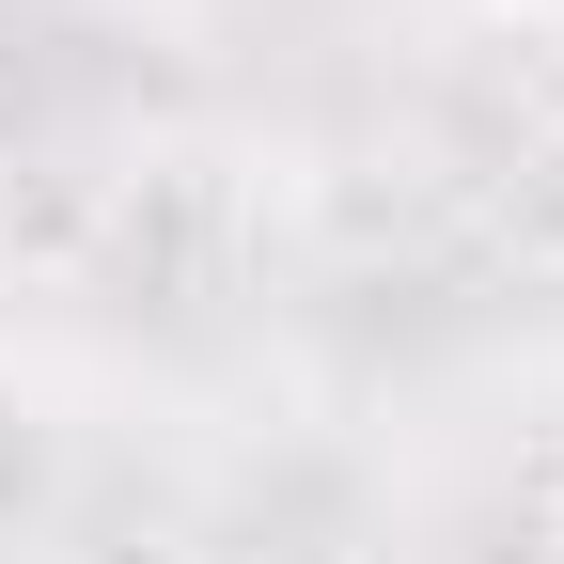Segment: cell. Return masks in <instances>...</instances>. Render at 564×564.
<instances>
[{
  "label": "cell",
  "instance_id": "1",
  "mask_svg": "<svg viewBox=\"0 0 564 564\" xmlns=\"http://www.w3.org/2000/svg\"><path fill=\"white\" fill-rule=\"evenodd\" d=\"M32 486H47V423H32L17 377H0V518H32Z\"/></svg>",
  "mask_w": 564,
  "mask_h": 564
},
{
  "label": "cell",
  "instance_id": "2",
  "mask_svg": "<svg viewBox=\"0 0 564 564\" xmlns=\"http://www.w3.org/2000/svg\"><path fill=\"white\" fill-rule=\"evenodd\" d=\"M204 564H345L329 533H236V549H204Z\"/></svg>",
  "mask_w": 564,
  "mask_h": 564
},
{
  "label": "cell",
  "instance_id": "3",
  "mask_svg": "<svg viewBox=\"0 0 564 564\" xmlns=\"http://www.w3.org/2000/svg\"><path fill=\"white\" fill-rule=\"evenodd\" d=\"M79 564H204L188 533H110V549H79Z\"/></svg>",
  "mask_w": 564,
  "mask_h": 564
},
{
  "label": "cell",
  "instance_id": "4",
  "mask_svg": "<svg viewBox=\"0 0 564 564\" xmlns=\"http://www.w3.org/2000/svg\"><path fill=\"white\" fill-rule=\"evenodd\" d=\"M470 17H564V0H470Z\"/></svg>",
  "mask_w": 564,
  "mask_h": 564
}]
</instances>
